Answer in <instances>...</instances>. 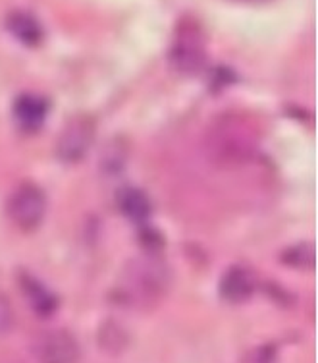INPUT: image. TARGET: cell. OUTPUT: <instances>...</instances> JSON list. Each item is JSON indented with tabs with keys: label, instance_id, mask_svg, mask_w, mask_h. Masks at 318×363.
Instances as JSON below:
<instances>
[{
	"label": "cell",
	"instance_id": "cell-13",
	"mask_svg": "<svg viewBox=\"0 0 318 363\" xmlns=\"http://www.w3.org/2000/svg\"><path fill=\"white\" fill-rule=\"evenodd\" d=\"M272 362V356H270V352L266 350H256L253 357H251L249 363H270Z\"/></svg>",
	"mask_w": 318,
	"mask_h": 363
},
{
	"label": "cell",
	"instance_id": "cell-10",
	"mask_svg": "<svg viewBox=\"0 0 318 363\" xmlns=\"http://www.w3.org/2000/svg\"><path fill=\"white\" fill-rule=\"evenodd\" d=\"M118 207L122 215L133 223H143L151 217L152 203L143 189L139 188H124L118 194Z\"/></svg>",
	"mask_w": 318,
	"mask_h": 363
},
{
	"label": "cell",
	"instance_id": "cell-2",
	"mask_svg": "<svg viewBox=\"0 0 318 363\" xmlns=\"http://www.w3.org/2000/svg\"><path fill=\"white\" fill-rule=\"evenodd\" d=\"M205 149L208 159L216 164L237 167L255 155L256 133L239 116H224L208 128Z\"/></svg>",
	"mask_w": 318,
	"mask_h": 363
},
{
	"label": "cell",
	"instance_id": "cell-5",
	"mask_svg": "<svg viewBox=\"0 0 318 363\" xmlns=\"http://www.w3.org/2000/svg\"><path fill=\"white\" fill-rule=\"evenodd\" d=\"M31 350L39 363H79L81 357L77 340L64 328H50L37 335Z\"/></svg>",
	"mask_w": 318,
	"mask_h": 363
},
{
	"label": "cell",
	"instance_id": "cell-12",
	"mask_svg": "<svg viewBox=\"0 0 318 363\" xmlns=\"http://www.w3.org/2000/svg\"><path fill=\"white\" fill-rule=\"evenodd\" d=\"M14 327V309L6 300V296L0 294V335H4Z\"/></svg>",
	"mask_w": 318,
	"mask_h": 363
},
{
	"label": "cell",
	"instance_id": "cell-1",
	"mask_svg": "<svg viewBox=\"0 0 318 363\" xmlns=\"http://www.w3.org/2000/svg\"><path fill=\"white\" fill-rule=\"evenodd\" d=\"M170 280V269L160 259L152 255L132 259L120 274L118 298L130 308H149L164 298Z\"/></svg>",
	"mask_w": 318,
	"mask_h": 363
},
{
	"label": "cell",
	"instance_id": "cell-3",
	"mask_svg": "<svg viewBox=\"0 0 318 363\" xmlns=\"http://www.w3.org/2000/svg\"><path fill=\"white\" fill-rule=\"evenodd\" d=\"M205 62H207V49H205V37L201 29L193 21L181 23L170 47L172 68L180 74L191 76L201 72Z\"/></svg>",
	"mask_w": 318,
	"mask_h": 363
},
{
	"label": "cell",
	"instance_id": "cell-11",
	"mask_svg": "<svg viewBox=\"0 0 318 363\" xmlns=\"http://www.w3.org/2000/svg\"><path fill=\"white\" fill-rule=\"evenodd\" d=\"M6 23L8 31H12V35L23 45H39L42 41L41 23L28 12L16 10V12L8 16Z\"/></svg>",
	"mask_w": 318,
	"mask_h": 363
},
{
	"label": "cell",
	"instance_id": "cell-9",
	"mask_svg": "<svg viewBox=\"0 0 318 363\" xmlns=\"http://www.w3.org/2000/svg\"><path fill=\"white\" fill-rule=\"evenodd\" d=\"M20 288L23 298L29 301V308L39 315H50L58 309V298L42 284L41 280L35 279L29 272L20 274Z\"/></svg>",
	"mask_w": 318,
	"mask_h": 363
},
{
	"label": "cell",
	"instance_id": "cell-4",
	"mask_svg": "<svg viewBox=\"0 0 318 363\" xmlns=\"http://www.w3.org/2000/svg\"><path fill=\"white\" fill-rule=\"evenodd\" d=\"M47 213V196L37 184L23 182L8 199V217L21 230H35Z\"/></svg>",
	"mask_w": 318,
	"mask_h": 363
},
{
	"label": "cell",
	"instance_id": "cell-7",
	"mask_svg": "<svg viewBox=\"0 0 318 363\" xmlns=\"http://www.w3.org/2000/svg\"><path fill=\"white\" fill-rule=\"evenodd\" d=\"M256 290L255 274L247 267L234 265L224 271L218 284L220 298L228 303H243L253 296Z\"/></svg>",
	"mask_w": 318,
	"mask_h": 363
},
{
	"label": "cell",
	"instance_id": "cell-14",
	"mask_svg": "<svg viewBox=\"0 0 318 363\" xmlns=\"http://www.w3.org/2000/svg\"><path fill=\"white\" fill-rule=\"evenodd\" d=\"M237 2H251L253 4V2H266V0H237Z\"/></svg>",
	"mask_w": 318,
	"mask_h": 363
},
{
	"label": "cell",
	"instance_id": "cell-6",
	"mask_svg": "<svg viewBox=\"0 0 318 363\" xmlns=\"http://www.w3.org/2000/svg\"><path fill=\"white\" fill-rule=\"evenodd\" d=\"M95 141V124L87 116H76L64 126L56 141V155L66 164H74L84 159Z\"/></svg>",
	"mask_w": 318,
	"mask_h": 363
},
{
	"label": "cell",
	"instance_id": "cell-8",
	"mask_svg": "<svg viewBox=\"0 0 318 363\" xmlns=\"http://www.w3.org/2000/svg\"><path fill=\"white\" fill-rule=\"evenodd\" d=\"M49 112V105L47 101L39 95H21L14 103V120L16 124L25 130V132H35L45 124Z\"/></svg>",
	"mask_w": 318,
	"mask_h": 363
}]
</instances>
